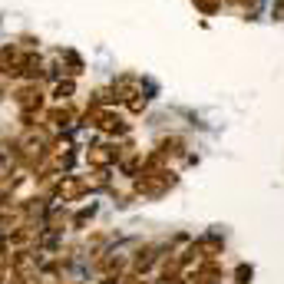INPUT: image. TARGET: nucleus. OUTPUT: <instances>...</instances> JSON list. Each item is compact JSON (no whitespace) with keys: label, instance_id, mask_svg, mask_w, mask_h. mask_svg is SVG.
<instances>
[{"label":"nucleus","instance_id":"nucleus-1","mask_svg":"<svg viewBox=\"0 0 284 284\" xmlns=\"http://www.w3.org/2000/svg\"><path fill=\"white\" fill-rule=\"evenodd\" d=\"M73 119V106H63V109H50V122L53 126H70Z\"/></svg>","mask_w":284,"mask_h":284},{"label":"nucleus","instance_id":"nucleus-2","mask_svg":"<svg viewBox=\"0 0 284 284\" xmlns=\"http://www.w3.org/2000/svg\"><path fill=\"white\" fill-rule=\"evenodd\" d=\"M73 89H76V83H73V79H60V83L53 86V99H70Z\"/></svg>","mask_w":284,"mask_h":284},{"label":"nucleus","instance_id":"nucleus-3","mask_svg":"<svg viewBox=\"0 0 284 284\" xmlns=\"http://www.w3.org/2000/svg\"><path fill=\"white\" fill-rule=\"evenodd\" d=\"M192 4H195L202 14L212 17V14H218V10H221V4H225V0H192Z\"/></svg>","mask_w":284,"mask_h":284},{"label":"nucleus","instance_id":"nucleus-4","mask_svg":"<svg viewBox=\"0 0 284 284\" xmlns=\"http://www.w3.org/2000/svg\"><path fill=\"white\" fill-rule=\"evenodd\" d=\"M17 47L20 50H40V37H33V33H20V37H17Z\"/></svg>","mask_w":284,"mask_h":284},{"label":"nucleus","instance_id":"nucleus-5","mask_svg":"<svg viewBox=\"0 0 284 284\" xmlns=\"http://www.w3.org/2000/svg\"><path fill=\"white\" fill-rule=\"evenodd\" d=\"M7 86H10V73L4 70V66H0V96L7 93Z\"/></svg>","mask_w":284,"mask_h":284}]
</instances>
